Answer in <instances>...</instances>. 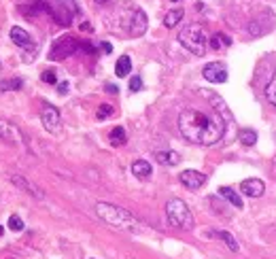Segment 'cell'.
<instances>
[{
	"label": "cell",
	"mask_w": 276,
	"mask_h": 259,
	"mask_svg": "<svg viewBox=\"0 0 276 259\" xmlns=\"http://www.w3.org/2000/svg\"><path fill=\"white\" fill-rule=\"evenodd\" d=\"M179 132L181 136L193 144H210L219 142L226 134V121L219 115H208L198 109H185L179 115Z\"/></svg>",
	"instance_id": "obj_1"
},
{
	"label": "cell",
	"mask_w": 276,
	"mask_h": 259,
	"mask_svg": "<svg viewBox=\"0 0 276 259\" xmlns=\"http://www.w3.org/2000/svg\"><path fill=\"white\" fill-rule=\"evenodd\" d=\"M96 213L98 217L104 223H108L111 227H115V230H128V232H134L138 230V221L136 217L128 213L126 209H121V206H115V204H106V202H98L96 204Z\"/></svg>",
	"instance_id": "obj_2"
},
{
	"label": "cell",
	"mask_w": 276,
	"mask_h": 259,
	"mask_svg": "<svg viewBox=\"0 0 276 259\" xmlns=\"http://www.w3.org/2000/svg\"><path fill=\"white\" fill-rule=\"evenodd\" d=\"M179 43L187 51H191L193 56H204L208 36H206V32H204V28L200 24H189L179 32Z\"/></svg>",
	"instance_id": "obj_3"
},
{
	"label": "cell",
	"mask_w": 276,
	"mask_h": 259,
	"mask_svg": "<svg viewBox=\"0 0 276 259\" xmlns=\"http://www.w3.org/2000/svg\"><path fill=\"white\" fill-rule=\"evenodd\" d=\"M166 217L170 225L179 227V230H193V225H196V221H193V215L189 211V206L183 202L181 198H172L168 200L166 204Z\"/></svg>",
	"instance_id": "obj_4"
},
{
	"label": "cell",
	"mask_w": 276,
	"mask_h": 259,
	"mask_svg": "<svg viewBox=\"0 0 276 259\" xmlns=\"http://www.w3.org/2000/svg\"><path fill=\"white\" fill-rule=\"evenodd\" d=\"M77 49H79V40L75 36H70V34L60 36L53 43V47H51V51H49V60H53V62L56 60H64L68 56H73Z\"/></svg>",
	"instance_id": "obj_5"
},
{
	"label": "cell",
	"mask_w": 276,
	"mask_h": 259,
	"mask_svg": "<svg viewBox=\"0 0 276 259\" xmlns=\"http://www.w3.org/2000/svg\"><path fill=\"white\" fill-rule=\"evenodd\" d=\"M75 13H77L75 0H58V9L56 11H51V15H53L58 19V24H62V26H68L70 22H73Z\"/></svg>",
	"instance_id": "obj_6"
},
{
	"label": "cell",
	"mask_w": 276,
	"mask_h": 259,
	"mask_svg": "<svg viewBox=\"0 0 276 259\" xmlns=\"http://www.w3.org/2000/svg\"><path fill=\"white\" fill-rule=\"evenodd\" d=\"M202 75L210 83H226L228 81V68L223 62H210V64L204 66Z\"/></svg>",
	"instance_id": "obj_7"
},
{
	"label": "cell",
	"mask_w": 276,
	"mask_h": 259,
	"mask_svg": "<svg viewBox=\"0 0 276 259\" xmlns=\"http://www.w3.org/2000/svg\"><path fill=\"white\" fill-rule=\"evenodd\" d=\"M40 121H43V128L49 132V134H58L62 123H60V113L56 107H45L43 113H40Z\"/></svg>",
	"instance_id": "obj_8"
},
{
	"label": "cell",
	"mask_w": 276,
	"mask_h": 259,
	"mask_svg": "<svg viewBox=\"0 0 276 259\" xmlns=\"http://www.w3.org/2000/svg\"><path fill=\"white\" fill-rule=\"evenodd\" d=\"M240 191L244 195H249V198H261L263 191H265V185L259 179H247V181L240 183Z\"/></svg>",
	"instance_id": "obj_9"
},
{
	"label": "cell",
	"mask_w": 276,
	"mask_h": 259,
	"mask_svg": "<svg viewBox=\"0 0 276 259\" xmlns=\"http://www.w3.org/2000/svg\"><path fill=\"white\" fill-rule=\"evenodd\" d=\"M181 183L185 185V187H189V189H200L204 183H206V177H204L202 172H198V170H185V172H181Z\"/></svg>",
	"instance_id": "obj_10"
},
{
	"label": "cell",
	"mask_w": 276,
	"mask_h": 259,
	"mask_svg": "<svg viewBox=\"0 0 276 259\" xmlns=\"http://www.w3.org/2000/svg\"><path fill=\"white\" fill-rule=\"evenodd\" d=\"M147 30V15L145 11H140V9H136L134 11V17H132V24H130V34L132 36H142Z\"/></svg>",
	"instance_id": "obj_11"
},
{
	"label": "cell",
	"mask_w": 276,
	"mask_h": 259,
	"mask_svg": "<svg viewBox=\"0 0 276 259\" xmlns=\"http://www.w3.org/2000/svg\"><path fill=\"white\" fill-rule=\"evenodd\" d=\"M11 40H13L17 47H22V49H32V47H34L30 34L26 32L24 28H19V26H13V28H11Z\"/></svg>",
	"instance_id": "obj_12"
},
{
	"label": "cell",
	"mask_w": 276,
	"mask_h": 259,
	"mask_svg": "<svg viewBox=\"0 0 276 259\" xmlns=\"http://www.w3.org/2000/svg\"><path fill=\"white\" fill-rule=\"evenodd\" d=\"M11 183H13V185H17V187H22V189H24V191H28V193H32V195H34V198H38V200H40V198H43V193H40V191H38V189H36V187H34V185H32V183H30L28 179H24V177H19V174H13V177H11Z\"/></svg>",
	"instance_id": "obj_13"
},
{
	"label": "cell",
	"mask_w": 276,
	"mask_h": 259,
	"mask_svg": "<svg viewBox=\"0 0 276 259\" xmlns=\"http://www.w3.org/2000/svg\"><path fill=\"white\" fill-rule=\"evenodd\" d=\"M132 174L138 179H149L151 177V164L145 162V160H136L132 164Z\"/></svg>",
	"instance_id": "obj_14"
},
{
	"label": "cell",
	"mask_w": 276,
	"mask_h": 259,
	"mask_svg": "<svg viewBox=\"0 0 276 259\" xmlns=\"http://www.w3.org/2000/svg\"><path fill=\"white\" fill-rule=\"evenodd\" d=\"M219 195H223V198H226L234 209H244V204H242V198L240 195L234 191L232 187H219Z\"/></svg>",
	"instance_id": "obj_15"
},
{
	"label": "cell",
	"mask_w": 276,
	"mask_h": 259,
	"mask_svg": "<svg viewBox=\"0 0 276 259\" xmlns=\"http://www.w3.org/2000/svg\"><path fill=\"white\" fill-rule=\"evenodd\" d=\"M155 158L163 166H177L181 162V155L177 151H159V153H155Z\"/></svg>",
	"instance_id": "obj_16"
},
{
	"label": "cell",
	"mask_w": 276,
	"mask_h": 259,
	"mask_svg": "<svg viewBox=\"0 0 276 259\" xmlns=\"http://www.w3.org/2000/svg\"><path fill=\"white\" fill-rule=\"evenodd\" d=\"M108 140H111V144H113V147H121V144H126V140H128L126 130L121 128V126L113 128V130H111V134H108Z\"/></svg>",
	"instance_id": "obj_17"
},
{
	"label": "cell",
	"mask_w": 276,
	"mask_h": 259,
	"mask_svg": "<svg viewBox=\"0 0 276 259\" xmlns=\"http://www.w3.org/2000/svg\"><path fill=\"white\" fill-rule=\"evenodd\" d=\"M208 43H210V47H212L214 51H219V49H223V47H230V45H232V38L226 36V34H221V32H217V34H212V36L208 38Z\"/></svg>",
	"instance_id": "obj_18"
},
{
	"label": "cell",
	"mask_w": 276,
	"mask_h": 259,
	"mask_svg": "<svg viewBox=\"0 0 276 259\" xmlns=\"http://www.w3.org/2000/svg\"><path fill=\"white\" fill-rule=\"evenodd\" d=\"M210 102L214 105V111L219 113V117L221 119H226V121H232V113L226 109V102H223L219 96H210Z\"/></svg>",
	"instance_id": "obj_19"
},
{
	"label": "cell",
	"mask_w": 276,
	"mask_h": 259,
	"mask_svg": "<svg viewBox=\"0 0 276 259\" xmlns=\"http://www.w3.org/2000/svg\"><path fill=\"white\" fill-rule=\"evenodd\" d=\"M130 70H132V60H130V56H121V58L117 60V64H115L117 77H128Z\"/></svg>",
	"instance_id": "obj_20"
},
{
	"label": "cell",
	"mask_w": 276,
	"mask_h": 259,
	"mask_svg": "<svg viewBox=\"0 0 276 259\" xmlns=\"http://www.w3.org/2000/svg\"><path fill=\"white\" fill-rule=\"evenodd\" d=\"M181 19H183V9H172V11H168L166 17H163V26H166V28H175Z\"/></svg>",
	"instance_id": "obj_21"
},
{
	"label": "cell",
	"mask_w": 276,
	"mask_h": 259,
	"mask_svg": "<svg viewBox=\"0 0 276 259\" xmlns=\"http://www.w3.org/2000/svg\"><path fill=\"white\" fill-rule=\"evenodd\" d=\"M238 140L244 144V147H253V144L257 142V132H253V130H240V132H238Z\"/></svg>",
	"instance_id": "obj_22"
},
{
	"label": "cell",
	"mask_w": 276,
	"mask_h": 259,
	"mask_svg": "<svg viewBox=\"0 0 276 259\" xmlns=\"http://www.w3.org/2000/svg\"><path fill=\"white\" fill-rule=\"evenodd\" d=\"M24 87V81L22 79H5L0 83V89L3 91H19Z\"/></svg>",
	"instance_id": "obj_23"
},
{
	"label": "cell",
	"mask_w": 276,
	"mask_h": 259,
	"mask_svg": "<svg viewBox=\"0 0 276 259\" xmlns=\"http://www.w3.org/2000/svg\"><path fill=\"white\" fill-rule=\"evenodd\" d=\"M212 236L221 238V240L228 244L230 251H238V248H240V246H238V242H236V238H234L232 234H228V232H212Z\"/></svg>",
	"instance_id": "obj_24"
},
{
	"label": "cell",
	"mask_w": 276,
	"mask_h": 259,
	"mask_svg": "<svg viewBox=\"0 0 276 259\" xmlns=\"http://www.w3.org/2000/svg\"><path fill=\"white\" fill-rule=\"evenodd\" d=\"M265 98L270 100V105L276 107V72L272 75L270 83H268V87H265Z\"/></svg>",
	"instance_id": "obj_25"
},
{
	"label": "cell",
	"mask_w": 276,
	"mask_h": 259,
	"mask_svg": "<svg viewBox=\"0 0 276 259\" xmlns=\"http://www.w3.org/2000/svg\"><path fill=\"white\" fill-rule=\"evenodd\" d=\"M9 230H13V232H22V230H24V221L19 219L17 215H11V217H9Z\"/></svg>",
	"instance_id": "obj_26"
},
{
	"label": "cell",
	"mask_w": 276,
	"mask_h": 259,
	"mask_svg": "<svg viewBox=\"0 0 276 259\" xmlns=\"http://www.w3.org/2000/svg\"><path fill=\"white\" fill-rule=\"evenodd\" d=\"M96 115H98V119H106V117L113 115V107H111V105H100Z\"/></svg>",
	"instance_id": "obj_27"
},
{
	"label": "cell",
	"mask_w": 276,
	"mask_h": 259,
	"mask_svg": "<svg viewBox=\"0 0 276 259\" xmlns=\"http://www.w3.org/2000/svg\"><path fill=\"white\" fill-rule=\"evenodd\" d=\"M13 134V128H11V123H7L0 119V138H9Z\"/></svg>",
	"instance_id": "obj_28"
},
{
	"label": "cell",
	"mask_w": 276,
	"mask_h": 259,
	"mask_svg": "<svg viewBox=\"0 0 276 259\" xmlns=\"http://www.w3.org/2000/svg\"><path fill=\"white\" fill-rule=\"evenodd\" d=\"M40 79H43L45 83H49V85H53V83H58V77H56V72H53V70H45L43 75H40Z\"/></svg>",
	"instance_id": "obj_29"
},
{
	"label": "cell",
	"mask_w": 276,
	"mask_h": 259,
	"mask_svg": "<svg viewBox=\"0 0 276 259\" xmlns=\"http://www.w3.org/2000/svg\"><path fill=\"white\" fill-rule=\"evenodd\" d=\"M130 89L132 91H140L142 89V79L140 77H132L130 79Z\"/></svg>",
	"instance_id": "obj_30"
},
{
	"label": "cell",
	"mask_w": 276,
	"mask_h": 259,
	"mask_svg": "<svg viewBox=\"0 0 276 259\" xmlns=\"http://www.w3.org/2000/svg\"><path fill=\"white\" fill-rule=\"evenodd\" d=\"M68 87H70V85H68V83L64 81V83H60V85H58V91H60V94L64 96V94H68Z\"/></svg>",
	"instance_id": "obj_31"
},
{
	"label": "cell",
	"mask_w": 276,
	"mask_h": 259,
	"mask_svg": "<svg viewBox=\"0 0 276 259\" xmlns=\"http://www.w3.org/2000/svg\"><path fill=\"white\" fill-rule=\"evenodd\" d=\"M102 51H104V54H111V51H113V45H111V43H102Z\"/></svg>",
	"instance_id": "obj_32"
},
{
	"label": "cell",
	"mask_w": 276,
	"mask_h": 259,
	"mask_svg": "<svg viewBox=\"0 0 276 259\" xmlns=\"http://www.w3.org/2000/svg\"><path fill=\"white\" fill-rule=\"evenodd\" d=\"M106 91H108V94H117L119 87H117V85H111V83H108V85H106Z\"/></svg>",
	"instance_id": "obj_33"
},
{
	"label": "cell",
	"mask_w": 276,
	"mask_h": 259,
	"mask_svg": "<svg viewBox=\"0 0 276 259\" xmlns=\"http://www.w3.org/2000/svg\"><path fill=\"white\" fill-rule=\"evenodd\" d=\"M3 232H5V230H3V225H0V236H3Z\"/></svg>",
	"instance_id": "obj_34"
},
{
	"label": "cell",
	"mask_w": 276,
	"mask_h": 259,
	"mask_svg": "<svg viewBox=\"0 0 276 259\" xmlns=\"http://www.w3.org/2000/svg\"><path fill=\"white\" fill-rule=\"evenodd\" d=\"M96 3H104V0H96Z\"/></svg>",
	"instance_id": "obj_35"
},
{
	"label": "cell",
	"mask_w": 276,
	"mask_h": 259,
	"mask_svg": "<svg viewBox=\"0 0 276 259\" xmlns=\"http://www.w3.org/2000/svg\"><path fill=\"white\" fill-rule=\"evenodd\" d=\"M172 3H177V0H172Z\"/></svg>",
	"instance_id": "obj_36"
},
{
	"label": "cell",
	"mask_w": 276,
	"mask_h": 259,
	"mask_svg": "<svg viewBox=\"0 0 276 259\" xmlns=\"http://www.w3.org/2000/svg\"><path fill=\"white\" fill-rule=\"evenodd\" d=\"M0 68H3V64H0Z\"/></svg>",
	"instance_id": "obj_37"
}]
</instances>
